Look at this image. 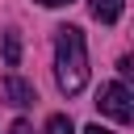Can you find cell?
Returning <instances> with one entry per match:
<instances>
[{"label":"cell","instance_id":"3","mask_svg":"<svg viewBox=\"0 0 134 134\" xmlns=\"http://www.w3.org/2000/svg\"><path fill=\"white\" fill-rule=\"evenodd\" d=\"M0 100H4V105L25 109V105H34V100H38V92H34V84H29V80H21V75H4V80H0Z\"/></svg>","mask_w":134,"mask_h":134},{"label":"cell","instance_id":"10","mask_svg":"<svg viewBox=\"0 0 134 134\" xmlns=\"http://www.w3.org/2000/svg\"><path fill=\"white\" fill-rule=\"evenodd\" d=\"M38 4H46V8H59V4H71V0H38Z\"/></svg>","mask_w":134,"mask_h":134},{"label":"cell","instance_id":"6","mask_svg":"<svg viewBox=\"0 0 134 134\" xmlns=\"http://www.w3.org/2000/svg\"><path fill=\"white\" fill-rule=\"evenodd\" d=\"M46 134H75V126H71L67 113H54V117L46 121Z\"/></svg>","mask_w":134,"mask_h":134},{"label":"cell","instance_id":"9","mask_svg":"<svg viewBox=\"0 0 134 134\" xmlns=\"http://www.w3.org/2000/svg\"><path fill=\"white\" fill-rule=\"evenodd\" d=\"M84 134H113V130H105V126H84Z\"/></svg>","mask_w":134,"mask_h":134},{"label":"cell","instance_id":"1","mask_svg":"<svg viewBox=\"0 0 134 134\" xmlns=\"http://www.w3.org/2000/svg\"><path fill=\"white\" fill-rule=\"evenodd\" d=\"M54 80L67 96H80L88 84V50L80 25H59L54 34Z\"/></svg>","mask_w":134,"mask_h":134},{"label":"cell","instance_id":"4","mask_svg":"<svg viewBox=\"0 0 134 134\" xmlns=\"http://www.w3.org/2000/svg\"><path fill=\"white\" fill-rule=\"evenodd\" d=\"M88 8H92V17H96L100 25H113V21L121 17L126 0H88Z\"/></svg>","mask_w":134,"mask_h":134},{"label":"cell","instance_id":"7","mask_svg":"<svg viewBox=\"0 0 134 134\" xmlns=\"http://www.w3.org/2000/svg\"><path fill=\"white\" fill-rule=\"evenodd\" d=\"M8 134H34V126H29V121H25V117H17V121H13V126H8Z\"/></svg>","mask_w":134,"mask_h":134},{"label":"cell","instance_id":"5","mask_svg":"<svg viewBox=\"0 0 134 134\" xmlns=\"http://www.w3.org/2000/svg\"><path fill=\"white\" fill-rule=\"evenodd\" d=\"M4 63H8V67H17V63H21V34H17V29H8V34H4Z\"/></svg>","mask_w":134,"mask_h":134},{"label":"cell","instance_id":"2","mask_svg":"<svg viewBox=\"0 0 134 134\" xmlns=\"http://www.w3.org/2000/svg\"><path fill=\"white\" fill-rule=\"evenodd\" d=\"M96 105H100V113L105 117H113V121H130L134 117V96H130V88L126 84H100V92H96Z\"/></svg>","mask_w":134,"mask_h":134},{"label":"cell","instance_id":"8","mask_svg":"<svg viewBox=\"0 0 134 134\" xmlns=\"http://www.w3.org/2000/svg\"><path fill=\"white\" fill-rule=\"evenodd\" d=\"M117 71H121V75H130V71H134V59H130V54H121V59H117Z\"/></svg>","mask_w":134,"mask_h":134}]
</instances>
